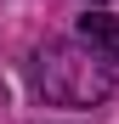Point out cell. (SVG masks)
<instances>
[{
  "label": "cell",
  "instance_id": "obj_1",
  "mask_svg": "<svg viewBox=\"0 0 119 124\" xmlns=\"http://www.w3.org/2000/svg\"><path fill=\"white\" fill-rule=\"evenodd\" d=\"M34 90L51 101V107H96L108 90H113V73L108 62H96L91 51L68 45V39H46L34 51Z\"/></svg>",
  "mask_w": 119,
  "mask_h": 124
},
{
  "label": "cell",
  "instance_id": "obj_2",
  "mask_svg": "<svg viewBox=\"0 0 119 124\" xmlns=\"http://www.w3.org/2000/svg\"><path fill=\"white\" fill-rule=\"evenodd\" d=\"M79 45H85L96 62H119V17L85 11V17H79Z\"/></svg>",
  "mask_w": 119,
  "mask_h": 124
}]
</instances>
